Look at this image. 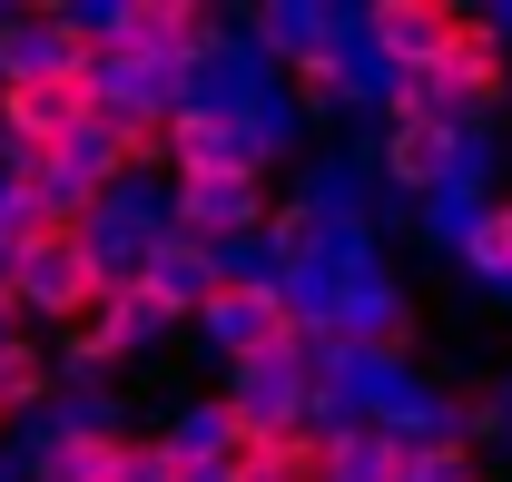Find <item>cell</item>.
I'll return each mask as SVG.
<instances>
[{
	"mask_svg": "<svg viewBox=\"0 0 512 482\" xmlns=\"http://www.w3.org/2000/svg\"><path fill=\"white\" fill-rule=\"evenodd\" d=\"M119 296V276L99 266V246H89V217H60V227H40V237L10 256V315L20 325H89L99 305Z\"/></svg>",
	"mask_w": 512,
	"mask_h": 482,
	"instance_id": "6da1fadb",
	"label": "cell"
},
{
	"mask_svg": "<svg viewBox=\"0 0 512 482\" xmlns=\"http://www.w3.org/2000/svg\"><path fill=\"white\" fill-rule=\"evenodd\" d=\"M414 89H424V109H444V119H463V128L493 119V109H503V89H512V40L473 10V20L453 30V50L434 60V79H414Z\"/></svg>",
	"mask_w": 512,
	"mask_h": 482,
	"instance_id": "277c9868",
	"label": "cell"
},
{
	"mask_svg": "<svg viewBox=\"0 0 512 482\" xmlns=\"http://www.w3.org/2000/svg\"><path fill=\"white\" fill-rule=\"evenodd\" d=\"M178 187V237L197 246H227L237 256V237H266L276 227V197H266V178H168Z\"/></svg>",
	"mask_w": 512,
	"mask_h": 482,
	"instance_id": "52a82bcc",
	"label": "cell"
},
{
	"mask_svg": "<svg viewBox=\"0 0 512 482\" xmlns=\"http://www.w3.org/2000/svg\"><path fill=\"white\" fill-rule=\"evenodd\" d=\"M414 482H493V473L463 433H444V443H414Z\"/></svg>",
	"mask_w": 512,
	"mask_h": 482,
	"instance_id": "8fae6325",
	"label": "cell"
},
{
	"mask_svg": "<svg viewBox=\"0 0 512 482\" xmlns=\"http://www.w3.org/2000/svg\"><path fill=\"white\" fill-rule=\"evenodd\" d=\"M463 20L473 10H453V0H365V60L384 79H434V60L453 50Z\"/></svg>",
	"mask_w": 512,
	"mask_h": 482,
	"instance_id": "5b68a950",
	"label": "cell"
},
{
	"mask_svg": "<svg viewBox=\"0 0 512 482\" xmlns=\"http://www.w3.org/2000/svg\"><path fill=\"white\" fill-rule=\"evenodd\" d=\"M453 266H463V276H473L483 296H512V207H493V217H483L473 237L453 246Z\"/></svg>",
	"mask_w": 512,
	"mask_h": 482,
	"instance_id": "30bf717a",
	"label": "cell"
},
{
	"mask_svg": "<svg viewBox=\"0 0 512 482\" xmlns=\"http://www.w3.org/2000/svg\"><path fill=\"white\" fill-rule=\"evenodd\" d=\"M10 453H20V414L0 404V463H10Z\"/></svg>",
	"mask_w": 512,
	"mask_h": 482,
	"instance_id": "7c38bea8",
	"label": "cell"
},
{
	"mask_svg": "<svg viewBox=\"0 0 512 482\" xmlns=\"http://www.w3.org/2000/svg\"><path fill=\"white\" fill-rule=\"evenodd\" d=\"M473 158H483V128L444 119V109H404V119L375 128V178H384V197H414V207H434Z\"/></svg>",
	"mask_w": 512,
	"mask_h": 482,
	"instance_id": "7a4b0ae2",
	"label": "cell"
},
{
	"mask_svg": "<svg viewBox=\"0 0 512 482\" xmlns=\"http://www.w3.org/2000/svg\"><path fill=\"white\" fill-rule=\"evenodd\" d=\"M109 119L99 109V79L89 69H69V79H10L0 89V148H79L89 128Z\"/></svg>",
	"mask_w": 512,
	"mask_h": 482,
	"instance_id": "3957f363",
	"label": "cell"
},
{
	"mask_svg": "<svg viewBox=\"0 0 512 482\" xmlns=\"http://www.w3.org/2000/svg\"><path fill=\"white\" fill-rule=\"evenodd\" d=\"M325 482H414V443L355 414L325 433Z\"/></svg>",
	"mask_w": 512,
	"mask_h": 482,
	"instance_id": "ba28073f",
	"label": "cell"
},
{
	"mask_svg": "<svg viewBox=\"0 0 512 482\" xmlns=\"http://www.w3.org/2000/svg\"><path fill=\"white\" fill-rule=\"evenodd\" d=\"M493 414H503V443H512V374L493 384Z\"/></svg>",
	"mask_w": 512,
	"mask_h": 482,
	"instance_id": "4fadbf2b",
	"label": "cell"
},
{
	"mask_svg": "<svg viewBox=\"0 0 512 482\" xmlns=\"http://www.w3.org/2000/svg\"><path fill=\"white\" fill-rule=\"evenodd\" d=\"M0 305H10V246H0Z\"/></svg>",
	"mask_w": 512,
	"mask_h": 482,
	"instance_id": "5bb4252c",
	"label": "cell"
},
{
	"mask_svg": "<svg viewBox=\"0 0 512 482\" xmlns=\"http://www.w3.org/2000/svg\"><path fill=\"white\" fill-rule=\"evenodd\" d=\"M266 178V158H256V128L247 109H217V99H188L178 119H168V178Z\"/></svg>",
	"mask_w": 512,
	"mask_h": 482,
	"instance_id": "8992f818",
	"label": "cell"
},
{
	"mask_svg": "<svg viewBox=\"0 0 512 482\" xmlns=\"http://www.w3.org/2000/svg\"><path fill=\"white\" fill-rule=\"evenodd\" d=\"M168 443L188 453L197 473H217V463H237L256 433H247V414L227 404V394H197V404H178V423H168Z\"/></svg>",
	"mask_w": 512,
	"mask_h": 482,
	"instance_id": "9c48e42d",
	"label": "cell"
}]
</instances>
